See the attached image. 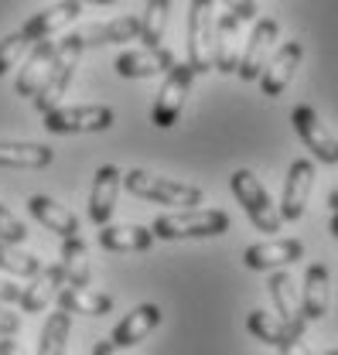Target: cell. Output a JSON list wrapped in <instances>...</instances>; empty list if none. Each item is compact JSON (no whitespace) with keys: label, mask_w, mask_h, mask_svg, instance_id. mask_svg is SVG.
<instances>
[{"label":"cell","mask_w":338,"mask_h":355,"mask_svg":"<svg viewBox=\"0 0 338 355\" xmlns=\"http://www.w3.org/2000/svg\"><path fill=\"white\" fill-rule=\"evenodd\" d=\"M154 239H202L229 232V216L222 209H178L168 216H158L151 225Z\"/></svg>","instance_id":"cell-1"},{"label":"cell","mask_w":338,"mask_h":355,"mask_svg":"<svg viewBox=\"0 0 338 355\" xmlns=\"http://www.w3.org/2000/svg\"><path fill=\"white\" fill-rule=\"evenodd\" d=\"M124 188H127L130 195L147 198V202H158V205H181V209L202 205V188L181 184V181H171V178L147 175V171H127L124 175Z\"/></svg>","instance_id":"cell-2"},{"label":"cell","mask_w":338,"mask_h":355,"mask_svg":"<svg viewBox=\"0 0 338 355\" xmlns=\"http://www.w3.org/2000/svg\"><path fill=\"white\" fill-rule=\"evenodd\" d=\"M83 51H85L83 35H65V42H58L55 65H51V72H48L44 86L35 92V110H38L42 116L62 103V96H65V89H69V83H72V72H76V65H79Z\"/></svg>","instance_id":"cell-3"},{"label":"cell","mask_w":338,"mask_h":355,"mask_svg":"<svg viewBox=\"0 0 338 355\" xmlns=\"http://www.w3.org/2000/svg\"><path fill=\"white\" fill-rule=\"evenodd\" d=\"M195 83V72L188 62H174L168 72H164V86L154 99V110H151V123L158 130H171L178 120H181V110H185V99L192 92Z\"/></svg>","instance_id":"cell-4"},{"label":"cell","mask_w":338,"mask_h":355,"mask_svg":"<svg viewBox=\"0 0 338 355\" xmlns=\"http://www.w3.org/2000/svg\"><path fill=\"white\" fill-rule=\"evenodd\" d=\"M229 184H233V195H236V202L243 205V212H246V219L253 222L260 232H280V212H277V205L270 202V195H267V188L260 184V178L253 171H236V175L229 178Z\"/></svg>","instance_id":"cell-5"},{"label":"cell","mask_w":338,"mask_h":355,"mask_svg":"<svg viewBox=\"0 0 338 355\" xmlns=\"http://www.w3.org/2000/svg\"><path fill=\"white\" fill-rule=\"evenodd\" d=\"M212 42H215V0H192L188 10V65L195 76L212 72Z\"/></svg>","instance_id":"cell-6"},{"label":"cell","mask_w":338,"mask_h":355,"mask_svg":"<svg viewBox=\"0 0 338 355\" xmlns=\"http://www.w3.org/2000/svg\"><path fill=\"white\" fill-rule=\"evenodd\" d=\"M113 110L103 103L92 106H55L44 113V130L62 137V133H99L113 127Z\"/></svg>","instance_id":"cell-7"},{"label":"cell","mask_w":338,"mask_h":355,"mask_svg":"<svg viewBox=\"0 0 338 355\" xmlns=\"http://www.w3.org/2000/svg\"><path fill=\"white\" fill-rule=\"evenodd\" d=\"M291 123H294L297 137L304 140V147H307V150H311L321 164H338V140L328 133V127L321 123V116H318L307 103L294 106Z\"/></svg>","instance_id":"cell-8"},{"label":"cell","mask_w":338,"mask_h":355,"mask_svg":"<svg viewBox=\"0 0 338 355\" xmlns=\"http://www.w3.org/2000/svg\"><path fill=\"white\" fill-rule=\"evenodd\" d=\"M277 35H280V24L273 21V17H260L253 24V31H250V38L243 44V55H239V79L243 83H253L256 76L263 72V65H267V55H270V48L277 42Z\"/></svg>","instance_id":"cell-9"},{"label":"cell","mask_w":338,"mask_h":355,"mask_svg":"<svg viewBox=\"0 0 338 355\" xmlns=\"http://www.w3.org/2000/svg\"><path fill=\"white\" fill-rule=\"evenodd\" d=\"M301 58H304V44L301 42H284L277 51H273V58L263 65V72H260V89H263V96H270V99H277L284 89L291 86V79H294L297 65H301Z\"/></svg>","instance_id":"cell-10"},{"label":"cell","mask_w":338,"mask_h":355,"mask_svg":"<svg viewBox=\"0 0 338 355\" xmlns=\"http://www.w3.org/2000/svg\"><path fill=\"white\" fill-rule=\"evenodd\" d=\"M311 184H314V164L297 157L294 164L287 168V181H284V198H280V219L284 222H297L304 216V205H307V195H311Z\"/></svg>","instance_id":"cell-11"},{"label":"cell","mask_w":338,"mask_h":355,"mask_svg":"<svg viewBox=\"0 0 338 355\" xmlns=\"http://www.w3.org/2000/svg\"><path fill=\"white\" fill-rule=\"evenodd\" d=\"M239 28H243V21L233 14V10H226L219 21H215V42H212V69L215 72H236L239 69Z\"/></svg>","instance_id":"cell-12"},{"label":"cell","mask_w":338,"mask_h":355,"mask_svg":"<svg viewBox=\"0 0 338 355\" xmlns=\"http://www.w3.org/2000/svg\"><path fill=\"white\" fill-rule=\"evenodd\" d=\"M171 65H174V55L161 44L144 48V51H124L113 62L117 76H124V79H154V76H164Z\"/></svg>","instance_id":"cell-13"},{"label":"cell","mask_w":338,"mask_h":355,"mask_svg":"<svg viewBox=\"0 0 338 355\" xmlns=\"http://www.w3.org/2000/svg\"><path fill=\"white\" fill-rule=\"evenodd\" d=\"M79 14H83V3H76V0H58L55 7H44L38 14H31L21 31L28 35V42H44V38H55V35H58L65 24H72Z\"/></svg>","instance_id":"cell-14"},{"label":"cell","mask_w":338,"mask_h":355,"mask_svg":"<svg viewBox=\"0 0 338 355\" xmlns=\"http://www.w3.org/2000/svg\"><path fill=\"white\" fill-rule=\"evenodd\" d=\"M55 51H58V42H55V38H44V42L35 44V51L28 55V62H24L17 83H14V92H17V96L35 99V92L44 86V79H48V72H51V65H55Z\"/></svg>","instance_id":"cell-15"},{"label":"cell","mask_w":338,"mask_h":355,"mask_svg":"<svg viewBox=\"0 0 338 355\" xmlns=\"http://www.w3.org/2000/svg\"><path fill=\"white\" fill-rule=\"evenodd\" d=\"M120 168L113 164H103L96 175H92V191H89V219L96 225H106L113 216V205H117V195H120Z\"/></svg>","instance_id":"cell-16"},{"label":"cell","mask_w":338,"mask_h":355,"mask_svg":"<svg viewBox=\"0 0 338 355\" xmlns=\"http://www.w3.org/2000/svg\"><path fill=\"white\" fill-rule=\"evenodd\" d=\"M304 257V246L297 239H270V243H256L243 253V263L250 270H273V266H287Z\"/></svg>","instance_id":"cell-17"},{"label":"cell","mask_w":338,"mask_h":355,"mask_svg":"<svg viewBox=\"0 0 338 355\" xmlns=\"http://www.w3.org/2000/svg\"><path fill=\"white\" fill-rule=\"evenodd\" d=\"M62 284H65L62 266L58 263L42 266V270L31 277V284L21 291V308L28 311V314H42V311L48 308V301H51V297H58Z\"/></svg>","instance_id":"cell-18"},{"label":"cell","mask_w":338,"mask_h":355,"mask_svg":"<svg viewBox=\"0 0 338 355\" xmlns=\"http://www.w3.org/2000/svg\"><path fill=\"white\" fill-rule=\"evenodd\" d=\"M158 324H161V308H158V304H140V308L130 311L127 318H120V324L113 328L110 338H113L120 349H130V345L144 342Z\"/></svg>","instance_id":"cell-19"},{"label":"cell","mask_w":338,"mask_h":355,"mask_svg":"<svg viewBox=\"0 0 338 355\" xmlns=\"http://www.w3.org/2000/svg\"><path fill=\"white\" fill-rule=\"evenodd\" d=\"M270 297H273V304H277V314H280V321L284 324H291V331L297 335H304V328H307V321H304V314H301V301H297V291H294V277L291 273H284V270H277L273 277H270Z\"/></svg>","instance_id":"cell-20"},{"label":"cell","mask_w":338,"mask_h":355,"mask_svg":"<svg viewBox=\"0 0 338 355\" xmlns=\"http://www.w3.org/2000/svg\"><path fill=\"white\" fill-rule=\"evenodd\" d=\"M140 38V17H113V21H103V24H92L83 31V48H106V44H124V42H137Z\"/></svg>","instance_id":"cell-21"},{"label":"cell","mask_w":338,"mask_h":355,"mask_svg":"<svg viewBox=\"0 0 338 355\" xmlns=\"http://www.w3.org/2000/svg\"><path fill=\"white\" fill-rule=\"evenodd\" d=\"M28 212L42 222L48 232H55V236H62V239L79 236V219H76L65 205L51 202L48 195H31V198H28Z\"/></svg>","instance_id":"cell-22"},{"label":"cell","mask_w":338,"mask_h":355,"mask_svg":"<svg viewBox=\"0 0 338 355\" xmlns=\"http://www.w3.org/2000/svg\"><path fill=\"white\" fill-rule=\"evenodd\" d=\"M301 314H304V321H318L328 314V266L325 263H311L304 273Z\"/></svg>","instance_id":"cell-23"},{"label":"cell","mask_w":338,"mask_h":355,"mask_svg":"<svg viewBox=\"0 0 338 355\" xmlns=\"http://www.w3.org/2000/svg\"><path fill=\"white\" fill-rule=\"evenodd\" d=\"M99 243L103 250L110 253H140V250H151L154 243V232L147 225H99Z\"/></svg>","instance_id":"cell-24"},{"label":"cell","mask_w":338,"mask_h":355,"mask_svg":"<svg viewBox=\"0 0 338 355\" xmlns=\"http://www.w3.org/2000/svg\"><path fill=\"white\" fill-rule=\"evenodd\" d=\"M58 308L69 311V314H85V318H103L113 311V301L106 294H96V291H85V287H62L58 291Z\"/></svg>","instance_id":"cell-25"},{"label":"cell","mask_w":338,"mask_h":355,"mask_svg":"<svg viewBox=\"0 0 338 355\" xmlns=\"http://www.w3.org/2000/svg\"><path fill=\"white\" fill-rule=\"evenodd\" d=\"M48 164H51V147L0 140V168H48Z\"/></svg>","instance_id":"cell-26"},{"label":"cell","mask_w":338,"mask_h":355,"mask_svg":"<svg viewBox=\"0 0 338 355\" xmlns=\"http://www.w3.org/2000/svg\"><path fill=\"white\" fill-rule=\"evenodd\" d=\"M58 266H62L65 284H72V287H85V284H89V250H85V243L79 236L62 239Z\"/></svg>","instance_id":"cell-27"},{"label":"cell","mask_w":338,"mask_h":355,"mask_svg":"<svg viewBox=\"0 0 338 355\" xmlns=\"http://www.w3.org/2000/svg\"><path fill=\"white\" fill-rule=\"evenodd\" d=\"M246 328L253 331L260 342H267V345H273V349H280V345L291 342V338H301L297 331H291V324H284L280 318H273V314H267V311H250Z\"/></svg>","instance_id":"cell-28"},{"label":"cell","mask_w":338,"mask_h":355,"mask_svg":"<svg viewBox=\"0 0 338 355\" xmlns=\"http://www.w3.org/2000/svg\"><path fill=\"white\" fill-rule=\"evenodd\" d=\"M69 318L72 314L62 308L55 311V314H48V321H44V328H42V338H38V355H65L69 328H72Z\"/></svg>","instance_id":"cell-29"},{"label":"cell","mask_w":338,"mask_h":355,"mask_svg":"<svg viewBox=\"0 0 338 355\" xmlns=\"http://www.w3.org/2000/svg\"><path fill=\"white\" fill-rule=\"evenodd\" d=\"M168 14H171V0H147V7L140 14V42L147 48L161 44L164 28H168Z\"/></svg>","instance_id":"cell-30"},{"label":"cell","mask_w":338,"mask_h":355,"mask_svg":"<svg viewBox=\"0 0 338 355\" xmlns=\"http://www.w3.org/2000/svg\"><path fill=\"white\" fill-rule=\"evenodd\" d=\"M0 270L10 277H35L42 263H38V257L17 253V250H10V243H0Z\"/></svg>","instance_id":"cell-31"},{"label":"cell","mask_w":338,"mask_h":355,"mask_svg":"<svg viewBox=\"0 0 338 355\" xmlns=\"http://www.w3.org/2000/svg\"><path fill=\"white\" fill-rule=\"evenodd\" d=\"M28 35L24 31H14V35H7L3 42H0V76H7L14 65H17V58L24 55V48H28Z\"/></svg>","instance_id":"cell-32"},{"label":"cell","mask_w":338,"mask_h":355,"mask_svg":"<svg viewBox=\"0 0 338 355\" xmlns=\"http://www.w3.org/2000/svg\"><path fill=\"white\" fill-rule=\"evenodd\" d=\"M24 239H28L24 222L17 219V216H10V209H3V205H0V243L17 246V243H24Z\"/></svg>","instance_id":"cell-33"},{"label":"cell","mask_w":338,"mask_h":355,"mask_svg":"<svg viewBox=\"0 0 338 355\" xmlns=\"http://www.w3.org/2000/svg\"><path fill=\"white\" fill-rule=\"evenodd\" d=\"M17 331H21V318H17L10 308L0 304V335H10V338H14Z\"/></svg>","instance_id":"cell-34"},{"label":"cell","mask_w":338,"mask_h":355,"mask_svg":"<svg viewBox=\"0 0 338 355\" xmlns=\"http://www.w3.org/2000/svg\"><path fill=\"white\" fill-rule=\"evenodd\" d=\"M21 291H24V287H17L14 280H0V304H14V301H21Z\"/></svg>","instance_id":"cell-35"},{"label":"cell","mask_w":338,"mask_h":355,"mask_svg":"<svg viewBox=\"0 0 338 355\" xmlns=\"http://www.w3.org/2000/svg\"><path fill=\"white\" fill-rule=\"evenodd\" d=\"M277 352H280V355H311L307 349H304V342H301V338H291V342H284V345H280Z\"/></svg>","instance_id":"cell-36"},{"label":"cell","mask_w":338,"mask_h":355,"mask_svg":"<svg viewBox=\"0 0 338 355\" xmlns=\"http://www.w3.org/2000/svg\"><path fill=\"white\" fill-rule=\"evenodd\" d=\"M0 355H28L17 342H10V335H0Z\"/></svg>","instance_id":"cell-37"},{"label":"cell","mask_w":338,"mask_h":355,"mask_svg":"<svg viewBox=\"0 0 338 355\" xmlns=\"http://www.w3.org/2000/svg\"><path fill=\"white\" fill-rule=\"evenodd\" d=\"M92 355H124V349H120V345L110 338V342H99V345L92 349Z\"/></svg>","instance_id":"cell-38"},{"label":"cell","mask_w":338,"mask_h":355,"mask_svg":"<svg viewBox=\"0 0 338 355\" xmlns=\"http://www.w3.org/2000/svg\"><path fill=\"white\" fill-rule=\"evenodd\" d=\"M328 205H332V212H338V188L328 195Z\"/></svg>","instance_id":"cell-39"},{"label":"cell","mask_w":338,"mask_h":355,"mask_svg":"<svg viewBox=\"0 0 338 355\" xmlns=\"http://www.w3.org/2000/svg\"><path fill=\"white\" fill-rule=\"evenodd\" d=\"M328 229H332V236H335V239H338V212H335V216H332V225H328Z\"/></svg>","instance_id":"cell-40"},{"label":"cell","mask_w":338,"mask_h":355,"mask_svg":"<svg viewBox=\"0 0 338 355\" xmlns=\"http://www.w3.org/2000/svg\"><path fill=\"white\" fill-rule=\"evenodd\" d=\"M76 3H113V0H76Z\"/></svg>","instance_id":"cell-41"},{"label":"cell","mask_w":338,"mask_h":355,"mask_svg":"<svg viewBox=\"0 0 338 355\" xmlns=\"http://www.w3.org/2000/svg\"><path fill=\"white\" fill-rule=\"evenodd\" d=\"M328 355H338V349H335V352H328Z\"/></svg>","instance_id":"cell-42"}]
</instances>
